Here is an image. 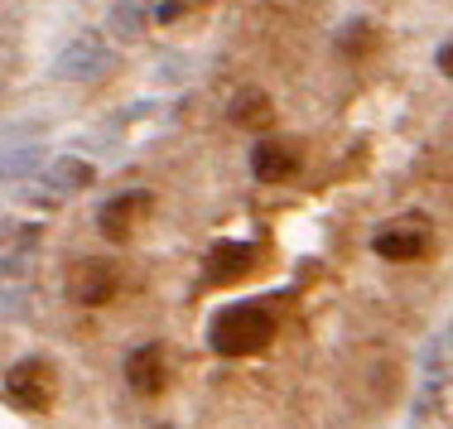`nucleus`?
<instances>
[{
	"label": "nucleus",
	"instance_id": "11",
	"mask_svg": "<svg viewBox=\"0 0 453 429\" xmlns=\"http://www.w3.org/2000/svg\"><path fill=\"white\" fill-rule=\"evenodd\" d=\"M44 174H49V184L58 193H82V188H92L96 169L88 165V159H78V155H63V159H53V165H44Z\"/></svg>",
	"mask_w": 453,
	"mask_h": 429
},
{
	"label": "nucleus",
	"instance_id": "3",
	"mask_svg": "<svg viewBox=\"0 0 453 429\" xmlns=\"http://www.w3.org/2000/svg\"><path fill=\"white\" fill-rule=\"evenodd\" d=\"M116 289H121V271H116L106 256H82V261H73L68 275H63V295H68L73 304H82V309L106 304Z\"/></svg>",
	"mask_w": 453,
	"mask_h": 429
},
{
	"label": "nucleus",
	"instance_id": "2",
	"mask_svg": "<svg viewBox=\"0 0 453 429\" xmlns=\"http://www.w3.org/2000/svg\"><path fill=\"white\" fill-rule=\"evenodd\" d=\"M5 395L19 410H53L58 401V367L49 357H25L5 372Z\"/></svg>",
	"mask_w": 453,
	"mask_h": 429
},
{
	"label": "nucleus",
	"instance_id": "1",
	"mask_svg": "<svg viewBox=\"0 0 453 429\" xmlns=\"http://www.w3.org/2000/svg\"><path fill=\"white\" fill-rule=\"evenodd\" d=\"M271 338H275V314L261 299L226 304L208 324V348L218 352V357H251V352H261Z\"/></svg>",
	"mask_w": 453,
	"mask_h": 429
},
{
	"label": "nucleus",
	"instance_id": "14",
	"mask_svg": "<svg viewBox=\"0 0 453 429\" xmlns=\"http://www.w3.org/2000/svg\"><path fill=\"white\" fill-rule=\"evenodd\" d=\"M145 0H116V10H111V29L121 39H135V34H145Z\"/></svg>",
	"mask_w": 453,
	"mask_h": 429
},
{
	"label": "nucleus",
	"instance_id": "7",
	"mask_svg": "<svg viewBox=\"0 0 453 429\" xmlns=\"http://www.w3.org/2000/svg\"><path fill=\"white\" fill-rule=\"evenodd\" d=\"M256 261H261V251H256L251 241H218L208 251V261H203V280L208 285H236L256 271Z\"/></svg>",
	"mask_w": 453,
	"mask_h": 429
},
{
	"label": "nucleus",
	"instance_id": "4",
	"mask_svg": "<svg viewBox=\"0 0 453 429\" xmlns=\"http://www.w3.org/2000/svg\"><path fill=\"white\" fill-rule=\"evenodd\" d=\"M150 212H155L150 188H126V193H116V198H106L102 208H96V232H102L106 241H131L150 222Z\"/></svg>",
	"mask_w": 453,
	"mask_h": 429
},
{
	"label": "nucleus",
	"instance_id": "18",
	"mask_svg": "<svg viewBox=\"0 0 453 429\" xmlns=\"http://www.w3.org/2000/svg\"><path fill=\"white\" fill-rule=\"evenodd\" d=\"M439 68H444L449 78H453V44H444V49H439Z\"/></svg>",
	"mask_w": 453,
	"mask_h": 429
},
{
	"label": "nucleus",
	"instance_id": "9",
	"mask_svg": "<svg viewBox=\"0 0 453 429\" xmlns=\"http://www.w3.org/2000/svg\"><path fill=\"white\" fill-rule=\"evenodd\" d=\"M449 348H453V328H444V333L429 338L425 357H419V372H425V405L415 410V420H425V415L434 410L439 391H444V386L453 381V357H449Z\"/></svg>",
	"mask_w": 453,
	"mask_h": 429
},
{
	"label": "nucleus",
	"instance_id": "17",
	"mask_svg": "<svg viewBox=\"0 0 453 429\" xmlns=\"http://www.w3.org/2000/svg\"><path fill=\"white\" fill-rule=\"evenodd\" d=\"M19 271H25V261H15V256H10V261H0V280H15Z\"/></svg>",
	"mask_w": 453,
	"mask_h": 429
},
{
	"label": "nucleus",
	"instance_id": "10",
	"mask_svg": "<svg viewBox=\"0 0 453 429\" xmlns=\"http://www.w3.org/2000/svg\"><path fill=\"white\" fill-rule=\"evenodd\" d=\"M251 174L261 184H280V179H295L299 174V145L295 141H261L251 149Z\"/></svg>",
	"mask_w": 453,
	"mask_h": 429
},
{
	"label": "nucleus",
	"instance_id": "15",
	"mask_svg": "<svg viewBox=\"0 0 453 429\" xmlns=\"http://www.w3.org/2000/svg\"><path fill=\"white\" fill-rule=\"evenodd\" d=\"M39 222H19V218H0V246H35L39 241Z\"/></svg>",
	"mask_w": 453,
	"mask_h": 429
},
{
	"label": "nucleus",
	"instance_id": "6",
	"mask_svg": "<svg viewBox=\"0 0 453 429\" xmlns=\"http://www.w3.org/2000/svg\"><path fill=\"white\" fill-rule=\"evenodd\" d=\"M174 381V357H169L165 342H145L126 357V386L135 395H165Z\"/></svg>",
	"mask_w": 453,
	"mask_h": 429
},
{
	"label": "nucleus",
	"instance_id": "12",
	"mask_svg": "<svg viewBox=\"0 0 453 429\" xmlns=\"http://www.w3.org/2000/svg\"><path fill=\"white\" fill-rule=\"evenodd\" d=\"M271 121V96L265 92H242L232 102V126H246V131H261V126Z\"/></svg>",
	"mask_w": 453,
	"mask_h": 429
},
{
	"label": "nucleus",
	"instance_id": "16",
	"mask_svg": "<svg viewBox=\"0 0 453 429\" xmlns=\"http://www.w3.org/2000/svg\"><path fill=\"white\" fill-rule=\"evenodd\" d=\"M183 5H188V0H165V5H159V19H179Z\"/></svg>",
	"mask_w": 453,
	"mask_h": 429
},
{
	"label": "nucleus",
	"instance_id": "5",
	"mask_svg": "<svg viewBox=\"0 0 453 429\" xmlns=\"http://www.w3.org/2000/svg\"><path fill=\"white\" fill-rule=\"evenodd\" d=\"M434 246V227L425 218H395L386 227H376L372 251L386 256V261H419V256Z\"/></svg>",
	"mask_w": 453,
	"mask_h": 429
},
{
	"label": "nucleus",
	"instance_id": "13",
	"mask_svg": "<svg viewBox=\"0 0 453 429\" xmlns=\"http://www.w3.org/2000/svg\"><path fill=\"white\" fill-rule=\"evenodd\" d=\"M44 169V149L29 145V149H5L0 155V179H29Z\"/></svg>",
	"mask_w": 453,
	"mask_h": 429
},
{
	"label": "nucleus",
	"instance_id": "8",
	"mask_svg": "<svg viewBox=\"0 0 453 429\" xmlns=\"http://www.w3.org/2000/svg\"><path fill=\"white\" fill-rule=\"evenodd\" d=\"M106 68H111V53H106V44L96 34L73 39V44L58 53V63H53V73L68 78V82H92V78H102Z\"/></svg>",
	"mask_w": 453,
	"mask_h": 429
}]
</instances>
